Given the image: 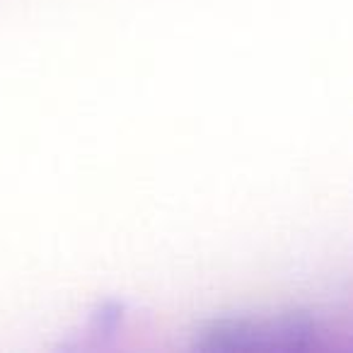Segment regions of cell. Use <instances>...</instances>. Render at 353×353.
I'll use <instances>...</instances> for the list:
<instances>
[{"label": "cell", "instance_id": "6da1fadb", "mask_svg": "<svg viewBox=\"0 0 353 353\" xmlns=\"http://www.w3.org/2000/svg\"><path fill=\"white\" fill-rule=\"evenodd\" d=\"M317 324L303 314L232 317L203 329L196 346L201 351L228 353H298L310 351L317 343Z\"/></svg>", "mask_w": 353, "mask_h": 353}]
</instances>
